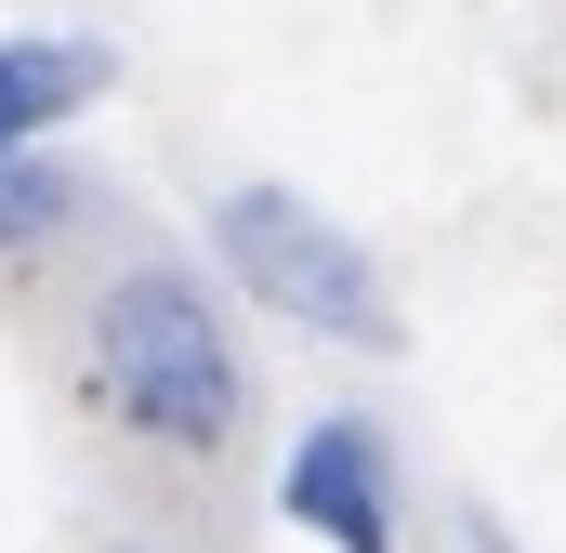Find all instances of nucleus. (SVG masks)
I'll use <instances>...</instances> for the list:
<instances>
[{
    "instance_id": "nucleus-1",
    "label": "nucleus",
    "mask_w": 566,
    "mask_h": 553,
    "mask_svg": "<svg viewBox=\"0 0 566 553\" xmlns=\"http://www.w3.org/2000/svg\"><path fill=\"white\" fill-rule=\"evenodd\" d=\"M80 356H93V396L133 421L145 448H171V461H224L251 435V356H238L211 276L171 264V251H133L93 290Z\"/></svg>"
},
{
    "instance_id": "nucleus-2",
    "label": "nucleus",
    "mask_w": 566,
    "mask_h": 553,
    "mask_svg": "<svg viewBox=\"0 0 566 553\" xmlns=\"http://www.w3.org/2000/svg\"><path fill=\"white\" fill-rule=\"evenodd\" d=\"M211 264H224L238 303H264L303 343H343V356H396L409 343V316L382 290V251L356 225H329L303 185H224L211 198Z\"/></svg>"
},
{
    "instance_id": "nucleus-3",
    "label": "nucleus",
    "mask_w": 566,
    "mask_h": 553,
    "mask_svg": "<svg viewBox=\"0 0 566 553\" xmlns=\"http://www.w3.org/2000/svg\"><path fill=\"white\" fill-rule=\"evenodd\" d=\"M277 514L329 553H409V514H396V448L369 409H316L277 461Z\"/></svg>"
},
{
    "instance_id": "nucleus-4",
    "label": "nucleus",
    "mask_w": 566,
    "mask_h": 553,
    "mask_svg": "<svg viewBox=\"0 0 566 553\" xmlns=\"http://www.w3.org/2000/svg\"><path fill=\"white\" fill-rule=\"evenodd\" d=\"M119 80L106 40H66V27H13L0 40V145H53L93 93Z\"/></svg>"
},
{
    "instance_id": "nucleus-5",
    "label": "nucleus",
    "mask_w": 566,
    "mask_h": 553,
    "mask_svg": "<svg viewBox=\"0 0 566 553\" xmlns=\"http://www.w3.org/2000/svg\"><path fill=\"white\" fill-rule=\"evenodd\" d=\"M80 211H93V171L66 145H0V251H53L80 238Z\"/></svg>"
},
{
    "instance_id": "nucleus-6",
    "label": "nucleus",
    "mask_w": 566,
    "mask_h": 553,
    "mask_svg": "<svg viewBox=\"0 0 566 553\" xmlns=\"http://www.w3.org/2000/svg\"><path fill=\"white\" fill-rule=\"evenodd\" d=\"M119 553H158V541H119Z\"/></svg>"
}]
</instances>
